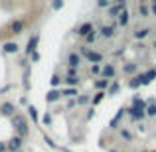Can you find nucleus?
Masks as SVG:
<instances>
[{"mask_svg":"<svg viewBox=\"0 0 156 152\" xmlns=\"http://www.w3.org/2000/svg\"><path fill=\"white\" fill-rule=\"evenodd\" d=\"M12 126L16 129V133H18L20 138H24L28 133H30V129H28V122H26V117L20 113H14L12 115Z\"/></svg>","mask_w":156,"mask_h":152,"instance_id":"nucleus-1","label":"nucleus"},{"mask_svg":"<svg viewBox=\"0 0 156 152\" xmlns=\"http://www.w3.org/2000/svg\"><path fill=\"white\" fill-rule=\"evenodd\" d=\"M81 55H83V57H87V59L91 61L93 65H99L101 61H103V55H101L99 51H91L89 48H81Z\"/></svg>","mask_w":156,"mask_h":152,"instance_id":"nucleus-2","label":"nucleus"},{"mask_svg":"<svg viewBox=\"0 0 156 152\" xmlns=\"http://www.w3.org/2000/svg\"><path fill=\"white\" fill-rule=\"evenodd\" d=\"M115 71H117V69H115L113 63H105L103 67H101V75H103V79H107V81H111L115 77Z\"/></svg>","mask_w":156,"mask_h":152,"instance_id":"nucleus-3","label":"nucleus"},{"mask_svg":"<svg viewBox=\"0 0 156 152\" xmlns=\"http://www.w3.org/2000/svg\"><path fill=\"white\" fill-rule=\"evenodd\" d=\"M122 10H126V2L111 4V6H109V16H115V18H119V14H121Z\"/></svg>","mask_w":156,"mask_h":152,"instance_id":"nucleus-4","label":"nucleus"},{"mask_svg":"<svg viewBox=\"0 0 156 152\" xmlns=\"http://www.w3.org/2000/svg\"><path fill=\"white\" fill-rule=\"evenodd\" d=\"M6 148L10 150V152H20V148H22V138H20V136L10 138V140H8V144H6Z\"/></svg>","mask_w":156,"mask_h":152,"instance_id":"nucleus-5","label":"nucleus"},{"mask_svg":"<svg viewBox=\"0 0 156 152\" xmlns=\"http://www.w3.org/2000/svg\"><path fill=\"white\" fill-rule=\"evenodd\" d=\"M38 42H40V36H38V34H34L30 40H28V46H26V53H28V55H30V53H36Z\"/></svg>","mask_w":156,"mask_h":152,"instance_id":"nucleus-6","label":"nucleus"},{"mask_svg":"<svg viewBox=\"0 0 156 152\" xmlns=\"http://www.w3.org/2000/svg\"><path fill=\"white\" fill-rule=\"evenodd\" d=\"M67 63H69V67H71V69L79 67V65H81V55H79L77 51L69 53V57H67Z\"/></svg>","mask_w":156,"mask_h":152,"instance_id":"nucleus-7","label":"nucleus"},{"mask_svg":"<svg viewBox=\"0 0 156 152\" xmlns=\"http://www.w3.org/2000/svg\"><path fill=\"white\" fill-rule=\"evenodd\" d=\"M140 85H148L150 81L156 77V69H150V71H146V73H140Z\"/></svg>","mask_w":156,"mask_h":152,"instance_id":"nucleus-8","label":"nucleus"},{"mask_svg":"<svg viewBox=\"0 0 156 152\" xmlns=\"http://www.w3.org/2000/svg\"><path fill=\"white\" fill-rule=\"evenodd\" d=\"M89 32H93V24L91 22H83L79 28H77V36H81V38H85Z\"/></svg>","mask_w":156,"mask_h":152,"instance_id":"nucleus-9","label":"nucleus"},{"mask_svg":"<svg viewBox=\"0 0 156 152\" xmlns=\"http://www.w3.org/2000/svg\"><path fill=\"white\" fill-rule=\"evenodd\" d=\"M133 111H136V113H144L146 111V103L142 101V99H138V97H134V101H133V107H130Z\"/></svg>","mask_w":156,"mask_h":152,"instance_id":"nucleus-10","label":"nucleus"},{"mask_svg":"<svg viewBox=\"0 0 156 152\" xmlns=\"http://www.w3.org/2000/svg\"><path fill=\"white\" fill-rule=\"evenodd\" d=\"M57 99H61V89H51V91L46 95V101L48 103H55Z\"/></svg>","mask_w":156,"mask_h":152,"instance_id":"nucleus-11","label":"nucleus"},{"mask_svg":"<svg viewBox=\"0 0 156 152\" xmlns=\"http://www.w3.org/2000/svg\"><path fill=\"white\" fill-rule=\"evenodd\" d=\"M10 30L14 32V34H22V30H24V22H22V20H14V22H12V26H10Z\"/></svg>","mask_w":156,"mask_h":152,"instance_id":"nucleus-12","label":"nucleus"},{"mask_svg":"<svg viewBox=\"0 0 156 152\" xmlns=\"http://www.w3.org/2000/svg\"><path fill=\"white\" fill-rule=\"evenodd\" d=\"M14 105H12V103H4V105L2 107H0V113H2V115H10V117H12V115H14Z\"/></svg>","mask_w":156,"mask_h":152,"instance_id":"nucleus-13","label":"nucleus"},{"mask_svg":"<svg viewBox=\"0 0 156 152\" xmlns=\"http://www.w3.org/2000/svg\"><path fill=\"white\" fill-rule=\"evenodd\" d=\"M101 36H103V38H113L115 36V26H103L101 28Z\"/></svg>","mask_w":156,"mask_h":152,"instance_id":"nucleus-14","label":"nucleus"},{"mask_svg":"<svg viewBox=\"0 0 156 152\" xmlns=\"http://www.w3.org/2000/svg\"><path fill=\"white\" fill-rule=\"evenodd\" d=\"M65 83H67L69 87H75V85H79V75H73V73H69V75L65 77Z\"/></svg>","mask_w":156,"mask_h":152,"instance_id":"nucleus-15","label":"nucleus"},{"mask_svg":"<svg viewBox=\"0 0 156 152\" xmlns=\"http://www.w3.org/2000/svg\"><path fill=\"white\" fill-rule=\"evenodd\" d=\"M129 20H130L129 10H122L121 14H119V24H121V26H126V24H129Z\"/></svg>","mask_w":156,"mask_h":152,"instance_id":"nucleus-16","label":"nucleus"},{"mask_svg":"<svg viewBox=\"0 0 156 152\" xmlns=\"http://www.w3.org/2000/svg\"><path fill=\"white\" fill-rule=\"evenodd\" d=\"M4 51H6V53H16V51H18V44H16V42H6V44H4Z\"/></svg>","mask_w":156,"mask_h":152,"instance_id":"nucleus-17","label":"nucleus"},{"mask_svg":"<svg viewBox=\"0 0 156 152\" xmlns=\"http://www.w3.org/2000/svg\"><path fill=\"white\" fill-rule=\"evenodd\" d=\"M148 34H150L148 28H138V30L134 32V38H136V40H142V38H146Z\"/></svg>","mask_w":156,"mask_h":152,"instance_id":"nucleus-18","label":"nucleus"},{"mask_svg":"<svg viewBox=\"0 0 156 152\" xmlns=\"http://www.w3.org/2000/svg\"><path fill=\"white\" fill-rule=\"evenodd\" d=\"M122 71H125L126 75H130V73H134V71H136V63H126L125 67H122Z\"/></svg>","mask_w":156,"mask_h":152,"instance_id":"nucleus-19","label":"nucleus"},{"mask_svg":"<svg viewBox=\"0 0 156 152\" xmlns=\"http://www.w3.org/2000/svg\"><path fill=\"white\" fill-rule=\"evenodd\" d=\"M105 87H109V81H107V79H97L95 81V89L101 91V89H105Z\"/></svg>","mask_w":156,"mask_h":152,"instance_id":"nucleus-20","label":"nucleus"},{"mask_svg":"<svg viewBox=\"0 0 156 152\" xmlns=\"http://www.w3.org/2000/svg\"><path fill=\"white\" fill-rule=\"evenodd\" d=\"M75 93H77L75 87H69V89H63V91H61V97H73Z\"/></svg>","mask_w":156,"mask_h":152,"instance_id":"nucleus-21","label":"nucleus"},{"mask_svg":"<svg viewBox=\"0 0 156 152\" xmlns=\"http://www.w3.org/2000/svg\"><path fill=\"white\" fill-rule=\"evenodd\" d=\"M144 115H148V117H156V105H148L144 111Z\"/></svg>","mask_w":156,"mask_h":152,"instance_id":"nucleus-22","label":"nucleus"},{"mask_svg":"<svg viewBox=\"0 0 156 152\" xmlns=\"http://www.w3.org/2000/svg\"><path fill=\"white\" fill-rule=\"evenodd\" d=\"M95 40H97V32H95V30H93V32H89V34L85 36V42H87V44L95 42Z\"/></svg>","mask_w":156,"mask_h":152,"instance_id":"nucleus-23","label":"nucleus"},{"mask_svg":"<svg viewBox=\"0 0 156 152\" xmlns=\"http://www.w3.org/2000/svg\"><path fill=\"white\" fill-rule=\"evenodd\" d=\"M117 91H119V83H117V81H113V83H111V87H109V93H107V95H115Z\"/></svg>","mask_w":156,"mask_h":152,"instance_id":"nucleus-24","label":"nucleus"},{"mask_svg":"<svg viewBox=\"0 0 156 152\" xmlns=\"http://www.w3.org/2000/svg\"><path fill=\"white\" fill-rule=\"evenodd\" d=\"M50 83H51V87H53V89H55V87H59V83H61V77H59V75H53Z\"/></svg>","mask_w":156,"mask_h":152,"instance_id":"nucleus-25","label":"nucleus"},{"mask_svg":"<svg viewBox=\"0 0 156 152\" xmlns=\"http://www.w3.org/2000/svg\"><path fill=\"white\" fill-rule=\"evenodd\" d=\"M107 95V93H103V91H99V93H97V97H95V99H93V105H99V103L101 101H103V97Z\"/></svg>","mask_w":156,"mask_h":152,"instance_id":"nucleus-26","label":"nucleus"},{"mask_svg":"<svg viewBox=\"0 0 156 152\" xmlns=\"http://www.w3.org/2000/svg\"><path fill=\"white\" fill-rule=\"evenodd\" d=\"M130 87H133V89H136V87H140V77H134V79L133 81H130Z\"/></svg>","mask_w":156,"mask_h":152,"instance_id":"nucleus-27","label":"nucleus"},{"mask_svg":"<svg viewBox=\"0 0 156 152\" xmlns=\"http://www.w3.org/2000/svg\"><path fill=\"white\" fill-rule=\"evenodd\" d=\"M28 111H30V117L34 118V121H38V113H36V107H34V105H30V109H28Z\"/></svg>","mask_w":156,"mask_h":152,"instance_id":"nucleus-28","label":"nucleus"},{"mask_svg":"<svg viewBox=\"0 0 156 152\" xmlns=\"http://www.w3.org/2000/svg\"><path fill=\"white\" fill-rule=\"evenodd\" d=\"M85 103H89V95H81L77 99V105H85Z\"/></svg>","mask_w":156,"mask_h":152,"instance_id":"nucleus-29","label":"nucleus"},{"mask_svg":"<svg viewBox=\"0 0 156 152\" xmlns=\"http://www.w3.org/2000/svg\"><path fill=\"white\" fill-rule=\"evenodd\" d=\"M138 12H140V14L144 16V18H146V16H148V8H146L144 4H142V6H138Z\"/></svg>","mask_w":156,"mask_h":152,"instance_id":"nucleus-30","label":"nucleus"},{"mask_svg":"<svg viewBox=\"0 0 156 152\" xmlns=\"http://www.w3.org/2000/svg\"><path fill=\"white\" fill-rule=\"evenodd\" d=\"M91 73L93 75H99L101 73V65H91Z\"/></svg>","mask_w":156,"mask_h":152,"instance_id":"nucleus-31","label":"nucleus"},{"mask_svg":"<svg viewBox=\"0 0 156 152\" xmlns=\"http://www.w3.org/2000/svg\"><path fill=\"white\" fill-rule=\"evenodd\" d=\"M121 136H122V138H126V140H133V134H130L129 130H122V133H121Z\"/></svg>","mask_w":156,"mask_h":152,"instance_id":"nucleus-32","label":"nucleus"},{"mask_svg":"<svg viewBox=\"0 0 156 152\" xmlns=\"http://www.w3.org/2000/svg\"><path fill=\"white\" fill-rule=\"evenodd\" d=\"M97 6H99V8H109L111 4L107 2V0H99V4H97Z\"/></svg>","mask_w":156,"mask_h":152,"instance_id":"nucleus-33","label":"nucleus"},{"mask_svg":"<svg viewBox=\"0 0 156 152\" xmlns=\"http://www.w3.org/2000/svg\"><path fill=\"white\" fill-rule=\"evenodd\" d=\"M59 8H63V2H55L53 4V10H59Z\"/></svg>","mask_w":156,"mask_h":152,"instance_id":"nucleus-34","label":"nucleus"},{"mask_svg":"<svg viewBox=\"0 0 156 152\" xmlns=\"http://www.w3.org/2000/svg\"><path fill=\"white\" fill-rule=\"evenodd\" d=\"M44 122H46V125H50V122H51V117H50V115H44Z\"/></svg>","mask_w":156,"mask_h":152,"instance_id":"nucleus-35","label":"nucleus"},{"mask_svg":"<svg viewBox=\"0 0 156 152\" xmlns=\"http://www.w3.org/2000/svg\"><path fill=\"white\" fill-rule=\"evenodd\" d=\"M6 150V144H4V142H0V152H4Z\"/></svg>","mask_w":156,"mask_h":152,"instance_id":"nucleus-36","label":"nucleus"},{"mask_svg":"<svg viewBox=\"0 0 156 152\" xmlns=\"http://www.w3.org/2000/svg\"><path fill=\"white\" fill-rule=\"evenodd\" d=\"M152 12H154V14H156V2L152 4Z\"/></svg>","mask_w":156,"mask_h":152,"instance_id":"nucleus-37","label":"nucleus"}]
</instances>
